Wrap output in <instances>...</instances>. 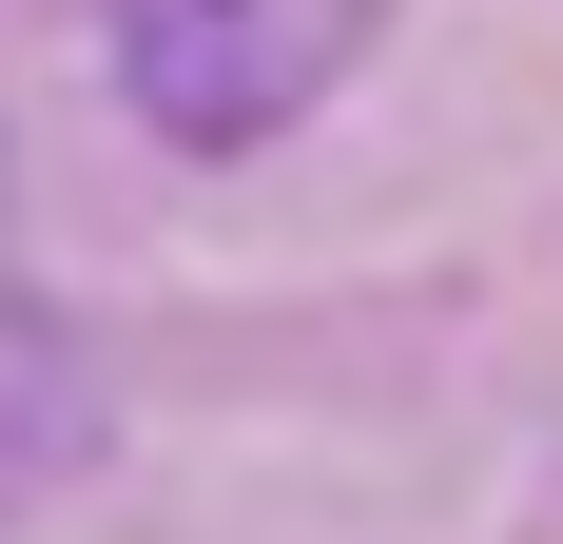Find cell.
Listing matches in <instances>:
<instances>
[{"instance_id": "6da1fadb", "label": "cell", "mask_w": 563, "mask_h": 544, "mask_svg": "<svg viewBox=\"0 0 563 544\" xmlns=\"http://www.w3.org/2000/svg\"><path fill=\"white\" fill-rule=\"evenodd\" d=\"M369 20L389 0H117V78L175 156H253L369 58Z\"/></svg>"}]
</instances>
